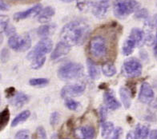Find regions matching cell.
Masks as SVG:
<instances>
[{"mask_svg":"<svg viewBox=\"0 0 157 139\" xmlns=\"http://www.w3.org/2000/svg\"><path fill=\"white\" fill-rule=\"evenodd\" d=\"M78 139H93L95 135V128L91 126H83L75 131Z\"/></svg>","mask_w":157,"mask_h":139,"instance_id":"14","label":"cell"},{"mask_svg":"<svg viewBox=\"0 0 157 139\" xmlns=\"http://www.w3.org/2000/svg\"><path fill=\"white\" fill-rule=\"evenodd\" d=\"M62 2H67V3H69V2H71L73 1H77V0H61Z\"/></svg>","mask_w":157,"mask_h":139,"instance_id":"46","label":"cell"},{"mask_svg":"<svg viewBox=\"0 0 157 139\" xmlns=\"http://www.w3.org/2000/svg\"><path fill=\"white\" fill-rule=\"evenodd\" d=\"M134 133L136 139H147L150 133L149 126L147 125L138 124L136 127Z\"/></svg>","mask_w":157,"mask_h":139,"instance_id":"21","label":"cell"},{"mask_svg":"<svg viewBox=\"0 0 157 139\" xmlns=\"http://www.w3.org/2000/svg\"><path fill=\"white\" fill-rule=\"evenodd\" d=\"M37 134L39 139H48L46 130L43 126H39L37 128Z\"/></svg>","mask_w":157,"mask_h":139,"instance_id":"38","label":"cell"},{"mask_svg":"<svg viewBox=\"0 0 157 139\" xmlns=\"http://www.w3.org/2000/svg\"><path fill=\"white\" fill-rule=\"evenodd\" d=\"M51 139H59V138H58V136H57V134H55L52 135V138Z\"/></svg>","mask_w":157,"mask_h":139,"instance_id":"47","label":"cell"},{"mask_svg":"<svg viewBox=\"0 0 157 139\" xmlns=\"http://www.w3.org/2000/svg\"><path fill=\"white\" fill-rule=\"evenodd\" d=\"M6 94L7 98H12L13 96L15 94V88L10 87L6 90Z\"/></svg>","mask_w":157,"mask_h":139,"instance_id":"42","label":"cell"},{"mask_svg":"<svg viewBox=\"0 0 157 139\" xmlns=\"http://www.w3.org/2000/svg\"><path fill=\"white\" fill-rule=\"evenodd\" d=\"M89 52L94 58H102L106 57L108 52V41L105 37L98 35L91 38L89 42Z\"/></svg>","mask_w":157,"mask_h":139,"instance_id":"4","label":"cell"},{"mask_svg":"<svg viewBox=\"0 0 157 139\" xmlns=\"http://www.w3.org/2000/svg\"><path fill=\"white\" fill-rule=\"evenodd\" d=\"M52 48H53V42L49 38H42L35 45V47L27 54V58L31 61L35 58L44 57L45 54H48V53L52 51Z\"/></svg>","mask_w":157,"mask_h":139,"instance_id":"6","label":"cell"},{"mask_svg":"<svg viewBox=\"0 0 157 139\" xmlns=\"http://www.w3.org/2000/svg\"><path fill=\"white\" fill-rule=\"evenodd\" d=\"M29 101V97L23 92H17L10 99V103L15 108H21Z\"/></svg>","mask_w":157,"mask_h":139,"instance_id":"17","label":"cell"},{"mask_svg":"<svg viewBox=\"0 0 157 139\" xmlns=\"http://www.w3.org/2000/svg\"><path fill=\"white\" fill-rule=\"evenodd\" d=\"M10 120V110L8 108H5L0 112V131L2 130Z\"/></svg>","mask_w":157,"mask_h":139,"instance_id":"26","label":"cell"},{"mask_svg":"<svg viewBox=\"0 0 157 139\" xmlns=\"http://www.w3.org/2000/svg\"><path fill=\"white\" fill-rule=\"evenodd\" d=\"M70 50L71 46H69L68 44H67L64 42L60 41L59 42L57 43V45L55 47L54 50L52 51V54H51V58H52V60L59 59L61 57H63L65 55H67L70 52Z\"/></svg>","mask_w":157,"mask_h":139,"instance_id":"13","label":"cell"},{"mask_svg":"<svg viewBox=\"0 0 157 139\" xmlns=\"http://www.w3.org/2000/svg\"><path fill=\"white\" fill-rule=\"evenodd\" d=\"M128 38L134 41L136 46H141L144 44V32L140 28L135 27L132 29Z\"/></svg>","mask_w":157,"mask_h":139,"instance_id":"16","label":"cell"},{"mask_svg":"<svg viewBox=\"0 0 157 139\" xmlns=\"http://www.w3.org/2000/svg\"><path fill=\"white\" fill-rule=\"evenodd\" d=\"M60 119V114L58 112H53L51 114L50 117V124L52 125V126H56V125L58 124Z\"/></svg>","mask_w":157,"mask_h":139,"instance_id":"35","label":"cell"},{"mask_svg":"<svg viewBox=\"0 0 157 139\" xmlns=\"http://www.w3.org/2000/svg\"><path fill=\"white\" fill-rule=\"evenodd\" d=\"M120 96L125 109H129L132 105V94L128 88L121 87L120 89Z\"/></svg>","mask_w":157,"mask_h":139,"instance_id":"20","label":"cell"},{"mask_svg":"<svg viewBox=\"0 0 157 139\" xmlns=\"http://www.w3.org/2000/svg\"><path fill=\"white\" fill-rule=\"evenodd\" d=\"M154 55L157 59V43H155V42L154 44Z\"/></svg>","mask_w":157,"mask_h":139,"instance_id":"45","label":"cell"},{"mask_svg":"<svg viewBox=\"0 0 157 139\" xmlns=\"http://www.w3.org/2000/svg\"><path fill=\"white\" fill-rule=\"evenodd\" d=\"M86 85L83 82L74 83L64 86L61 90V97L63 98L78 97L84 93Z\"/></svg>","mask_w":157,"mask_h":139,"instance_id":"8","label":"cell"},{"mask_svg":"<svg viewBox=\"0 0 157 139\" xmlns=\"http://www.w3.org/2000/svg\"><path fill=\"white\" fill-rule=\"evenodd\" d=\"M149 139H157V130H152L149 133Z\"/></svg>","mask_w":157,"mask_h":139,"instance_id":"43","label":"cell"},{"mask_svg":"<svg viewBox=\"0 0 157 139\" xmlns=\"http://www.w3.org/2000/svg\"><path fill=\"white\" fill-rule=\"evenodd\" d=\"M31 116V112L30 110H23L21 113H19L15 119H13L12 123H11V126L15 127L18 125L21 124V123H24L25 121H27L29 119V117Z\"/></svg>","mask_w":157,"mask_h":139,"instance_id":"23","label":"cell"},{"mask_svg":"<svg viewBox=\"0 0 157 139\" xmlns=\"http://www.w3.org/2000/svg\"><path fill=\"white\" fill-rule=\"evenodd\" d=\"M102 72L106 77H112L116 74V68L115 65L111 62L104 63L102 67Z\"/></svg>","mask_w":157,"mask_h":139,"instance_id":"25","label":"cell"},{"mask_svg":"<svg viewBox=\"0 0 157 139\" xmlns=\"http://www.w3.org/2000/svg\"><path fill=\"white\" fill-rule=\"evenodd\" d=\"M93 2L91 0H77V8L81 11H87L91 9Z\"/></svg>","mask_w":157,"mask_h":139,"instance_id":"29","label":"cell"},{"mask_svg":"<svg viewBox=\"0 0 157 139\" xmlns=\"http://www.w3.org/2000/svg\"><path fill=\"white\" fill-rule=\"evenodd\" d=\"M134 18L136 19H147L149 18V12L146 8H140L135 12Z\"/></svg>","mask_w":157,"mask_h":139,"instance_id":"31","label":"cell"},{"mask_svg":"<svg viewBox=\"0 0 157 139\" xmlns=\"http://www.w3.org/2000/svg\"><path fill=\"white\" fill-rule=\"evenodd\" d=\"M140 7L137 0H115L113 2L114 15L120 19H127Z\"/></svg>","mask_w":157,"mask_h":139,"instance_id":"2","label":"cell"},{"mask_svg":"<svg viewBox=\"0 0 157 139\" xmlns=\"http://www.w3.org/2000/svg\"><path fill=\"white\" fill-rule=\"evenodd\" d=\"M49 83V80L45 78H37L29 80V84L34 87H44Z\"/></svg>","mask_w":157,"mask_h":139,"instance_id":"27","label":"cell"},{"mask_svg":"<svg viewBox=\"0 0 157 139\" xmlns=\"http://www.w3.org/2000/svg\"><path fill=\"white\" fill-rule=\"evenodd\" d=\"M99 115H100V120H101V123H103L104 122H106L107 116H108V110H107V107H104V106H101V107H100V110H99Z\"/></svg>","mask_w":157,"mask_h":139,"instance_id":"37","label":"cell"},{"mask_svg":"<svg viewBox=\"0 0 157 139\" xmlns=\"http://www.w3.org/2000/svg\"><path fill=\"white\" fill-rule=\"evenodd\" d=\"M56 30V25L54 23H51V24H45L41 27H39L37 29V35L41 37L42 38H49L50 36L52 35Z\"/></svg>","mask_w":157,"mask_h":139,"instance_id":"18","label":"cell"},{"mask_svg":"<svg viewBox=\"0 0 157 139\" xmlns=\"http://www.w3.org/2000/svg\"><path fill=\"white\" fill-rule=\"evenodd\" d=\"M111 0H97L93 2L91 6V12L96 19H103L107 17L110 9Z\"/></svg>","mask_w":157,"mask_h":139,"instance_id":"9","label":"cell"},{"mask_svg":"<svg viewBox=\"0 0 157 139\" xmlns=\"http://www.w3.org/2000/svg\"><path fill=\"white\" fill-rule=\"evenodd\" d=\"M155 43H157V29H156V33H155Z\"/></svg>","mask_w":157,"mask_h":139,"instance_id":"48","label":"cell"},{"mask_svg":"<svg viewBox=\"0 0 157 139\" xmlns=\"http://www.w3.org/2000/svg\"><path fill=\"white\" fill-rule=\"evenodd\" d=\"M57 75L59 79L63 81L79 79L83 75V67L79 63L69 62L59 67Z\"/></svg>","mask_w":157,"mask_h":139,"instance_id":"3","label":"cell"},{"mask_svg":"<svg viewBox=\"0 0 157 139\" xmlns=\"http://www.w3.org/2000/svg\"><path fill=\"white\" fill-rule=\"evenodd\" d=\"M46 62V57H39V58H34L33 60H31V67L33 70H39L42 68Z\"/></svg>","mask_w":157,"mask_h":139,"instance_id":"30","label":"cell"},{"mask_svg":"<svg viewBox=\"0 0 157 139\" xmlns=\"http://www.w3.org/2000/svg\"><path fill=\"white\" fill-rule=\"evenodd\" d=\"M91 32V27L83 20H74L63 27L60 38L69 46H80L86 41Z\"/></svg>","mask_w":157,"mask_h":139,"instance_id":"1","label":"cell"},{"mask_svg":"<svg viewBox=\"0 0 157 139\" xmlns=\"http://www.w3.org/2000/svg\"><path fill=\"white\" fill-rule=\"evenodd\" d=\"M9 58V51L6 49H3L1 54V59L3 62H6Z\"/></svg>","mask_w":157,"mask_h":139,"instance_id":"39","label":"cell"},{"mask_svg":"<svg viewBox=\"0 0 157 139\" xmlns=\"http://www.w3.org/2000/svg\"><path fill=\"white\" fill-rule=\"evenodd\" d=\"M122 133V128L121 127H117L116 129H114V130L112 131V133L108 136V139H120Z\"/></svg>","mask_w":157,"mask_h":139,"instance_id":"36","label":"cell"},{"mask_svg":"<svg viewBox=\"0 0 157 139\" xmlns=\"http://www.w3.org/2000/svg\"><path fill=\"white\" fill-rule=\"evenodd\" d=\"M87 71H88L89 77L93 80L99 79L100 77V71L97 65L95 64L91 58H88L87 60Z\"/></svg>","mask_w":157,"mask_h":139,"instance_id":"19","label":"cell"},{"mask_svg":"<svg viewBox=\"0 0 157 139\" xmlns=\"http://www.w3.org/2000/svg\"><path fill=\"white\" fill-rule=\"evenodd\" d=\"M136 47V45L134 42V41L128 38L125 41L122 46V53L125 56H129L132 54L134 51L135 48Z\"/></svg>","mask_w":157,"mask_h":139,"instance_id":"22","label":"cell"},{"mask_svg":"<svg viewBox=\"0 0 157 139\" xmlns=\"http://www.w3.org/2000/svg\"><path fill=\"white\" fill-rule=\"evenodd\" d=\"M15 139H31L29 130H21L18 131L15 136Z\"/></svg>","mask_w":157,"mask_h":139,"instance_id":"34","label":"cell"},{"mask_svg":"<svg viewBox=\"0 0 157 139\" xmlns=\"http://www.w3.org/2000/svg\"><path fill=\"white\" fill-rule=\"evenodd\" d=\"M114 130V124L111 122H104L102 124V136L108 138Z\"/></svg>","mask_w":157,"mask_h":139,"instance_id":"28","label":"cell"},{"mask_svg":"<svg viewBox=\"0 0 157 139\" xmlns=\"http://www.w3.org/2000/svg\"><path fill=\"white\" fill-rule=\"evenodd\" d=\"M144 29V32L151 33L154 30L157 29V14L154 15L152 17H149L148 19L145 20Z\"/></svg>","mask_w":157,"mask_h":139,"instance_id":"24","label":"cell"},{"mask_svg":"<svg viewBox=\"0 0 157 139\" xmlns=\"http://www.w3.org/2000/svg\"><path fill=\"white\" fill-rule=\"evenodd\" d=\"M65 139H69V138H65Z\"/></svg>","mask_w":157,"mask_h":139,"instance_id":"51","label":"cell"},{"mask_svg":"<svg viewBox=\"0 0 157 139\" xmlns=\"http://www.w3.org/2000/svg\"><path fill=\"white\" fill-rule=\"evenodd\" d=\"M154 91H153L152 87L151 85L147 82L142 83L139 93V100L142 103L147 104L152 102L154 98Z\"/></svg>","mask_w":157,"mask_h":139,"instance_id":"10","label":"cell"},{"mask_svg":"<svg viewBox=\"0 0 157 139\" xmlns=\"http://www.w3.org/2000/svg\"><path fill=\"white\" fill-rule=\"evenodd\" d=\"M56 14V10L54 7L52 6H47L45 8L42 9L40 13L38 15V21L40 23H45L47 24L49 23L51 19H52V17L54 16Z\"/></svg>","mask_w":157,"mask_h":139,"instance_id":"15","label":"cell"},{"mask_svg":"<svg viewBox=\"0 0 157 139\" xmlns=\"http://www.w3.org/2000/svg\"><path fill=\"white\" fill-rule=\"evenodd\" d=\"M65 106L71 110H77L80 107L79 103L71 98H67L65 99Z\"/></svg>","mask_w":157,"mask_h":139,"instance_id":"32","label":"cell"},{"mask_svg":"<svg viewBox=\"0 0 157 139\" xmlns=\"http://www.w3.org/2000/svg\"><path fill=\"white\" fill-rule=\"evenodd\" d=\"M0 103H1V97H0Z\"/></svg>","mask_w":157,"mask_h":139,"instance_id":"50","label":"cell"},{"mask_svg":"<svg viewBox=\"0 0 157 139\" xmlns=\"http://www.w3.org/2000/svg\"><path fill=\"white\" fill-rule=\"evenodd\" d=\"M143 67L141 62L136 58H128L123 64V73L128 78L140 77L142 74Z\"/></svg>","mask_w":157,"mask_h":139,"instance_id":"7","label":"cell"},{"mask_svg":"<svg viewBox=\"0 0 157 139\" xmlns=\"http://www.w3.org/2000/svg\"><path fill=\"white\" fill-rule=\"evenodd\" d=\"M12 1H15V2H21V1H26V0H12Z\"/></svg>","mask_w":157,"mask_h":139,"instance_id":"49","label":"cell"},{"mask_svg":"<svg viewBox=\"0 0 157 139\" xmlns=\"http://www.w3.org/2000/svg\"><path fill=\"white\" fill-rule=\"evenodd\" d=\"M126 139H136L134 132H133V131H129V132L127 134Z\"/></svg>","mask_w":157,"mask_h":139,"instance_id":"44","label":"cell"},{"mask_svg":"<svg viewBox=\"0 0 157 139\" xmlns=\"http://www.w3.org/2000/svg\"><path fill=\"white\" fill-rule=\"evenodd\" d=\"M9 26V17L0 15V33L4 32Z\"/></svg>","mask_w":157,"mask_h":139,"instance_id":"33","label":"cell"},{"mask_svg":"<svg viewBox=\"0 0 157 139\" xmlns=\"http://www.w3.org/2000/svg\"><path fill=\"white\" fill-rule=\"evenodd\" d=\"M5 32H6L7 35H9L10 37V36L15 35V28L14 27H12V26L9 25L7 27V28H6V31H5Z\"/></svg>","mask_w":157,"mask_h":139,"instance_id":"40","label":"cell"},{"mask_svg":"<svg viewBox=\"0 0 157 139\" xmlns=\"http://www.w3.org/2000/svg\"><path fill=\"white\" fill-rule=\"evenodd\" d=\"M42 9H43L42 5L37 4L26 10H23V11H19V12L15 13L14 16H13V18H14L15 20L20 21L23 20V19H28V18H31V17L38 16L39 13H40V11L42 10Z\"/></svg>","mask_w":157,"mask_h":139,"instance_id":"11","label":"cell"},{"mask_svg":"<svg viewBox=\"0 0 157 139\" xmlns=\"http://www.w3.org/2000/svg\"><path fill=\"white\" fill-rule=\"evenodd\" d=\"M103 102L105 104L106 107L112 110H116L120 108V102L116 99L115 93L112 90H107L103 93Z\"/></svg>","mask_w":157,"mask_h":139,"instance_id":"12","label":"cell"},{"mask_svg":"<svg viewBox=\"0 0 157 139\" xmlns=\"http://www.w3.org/2000/svg\"><path fill=\"white\" fill-rule=\"evenodd\" d=\"M8 46L15 51H27L31 46V36L29 34H24L22 35H19L15 34L9 38Z\"/></svg>","mask_w":157,"mask_h":139,"instance_id":"5","label":"cell"},{"mask_svg":"<svg viewBox=\"0 0 157 139\" xmlns=\"http://www.w3.org/2000/svg\"><path fill=\"white\" fill-rule=\"evenodd\" d=\"M10 9L9 5L5 2L4 0H0V10L2 11H6Z\"/></svg>","mask_w":157,"mask_h":139,"instance_id":"41","label":"cell"}]
</instances>
